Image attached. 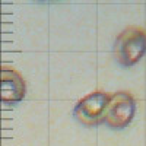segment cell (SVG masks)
I'll list each match as a JSON object with an SVG mask.
<instances>
[{
    "label": "cell",
    "instance_id": "1",
    "mask_svg": "<svg viewBox=\"0 0 146 146\" xmlns=\"http://www.w3.org/2000/svg\"><path fill=\"white\" fill-rule=\"evenodd\" d=\"M146 54V32L140 28H127L115 38L114 57L121 64L130 67L139 63Z\"/></svg>",
    "mask_w": 146,
    "mask_h": 146
},
{
    "label": "cell",
    "instance_id": "4",
    "mask_svg": "<svg viewBox=\"0 0 146 146\" xmlns=\"http://www.w3.org/2000/svg\"><path fill=\"white\" fill-rule=\"evenodd\" d=\"M27 92L25 80L13 69L0 67V101L2 102H19Z\"/></svg>",
    "mask_w": 146,
    "mask_h": 146
},
{
    "label": "cell",
    "instance_id": "2",
    "mask_svg": "<svg viewBox=\"0 0 146 146\" xmlns=\"http://www.w3.org/2000/svg\"><path fill=\"white\" fill-rule=\"evenodd\" d=\"M110 95L101 91H95L85 95L73 108V115L83 126H96L105 121Z\"/></svg>",
    "mask_w": 146,
    "mask_h": 146
},
{
    "label": "cell",
    "instance_id": "3",
    "mask_svg": "<svg viewBox=\"0 0 146 146\" xmlns=\"http://www.w3.org/2000/svg\"><path fill=\"white\" fill-rule=\"evenodd\" d=\"M136 100L133 95L124 91H118L110 95V104L104 123L113 130L126 129L135 118Z\"/></svg>",
    "mask_w": 146,
    "mask_h": 146
}]
</instances>
